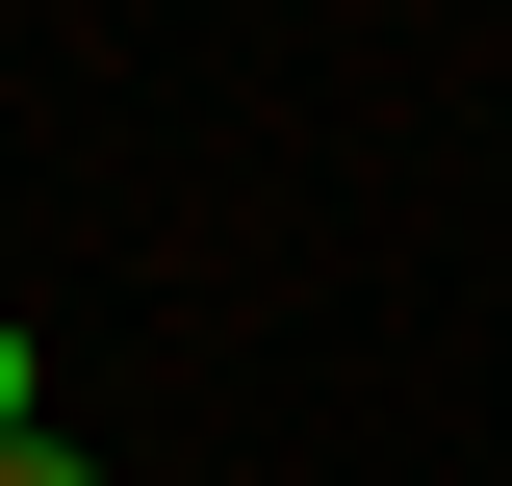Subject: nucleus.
Masks as SVG:
<instances>
[{"instance_id": "1", "label": "nucleus", "mask_w": 512, "mask_h": 486, "mask_svg": "<svg viewBox=\"0 0 512 486\" xmlns=\"http://www.w3.org/2000/svg\"><path fill=\"white\" fill-rule=\"evenodd\" d=\"M26 435H52V359H26V333H0V461H26Z\"/></svg>"}, {"instance_id": "2", "label": "nucleus", "mask_w": 512, "mask_h": 486, "mask_svg": "<svg viewBox=\"0 0 512 486\" xmlns=\"http://www.w3.org/2000/svg\"><path fill=\"white\" fill-rule=\"evenodd\" d=\"M0 486H103V461H77V435H26V461H0Z\"/></svg>"}]
</instances>
